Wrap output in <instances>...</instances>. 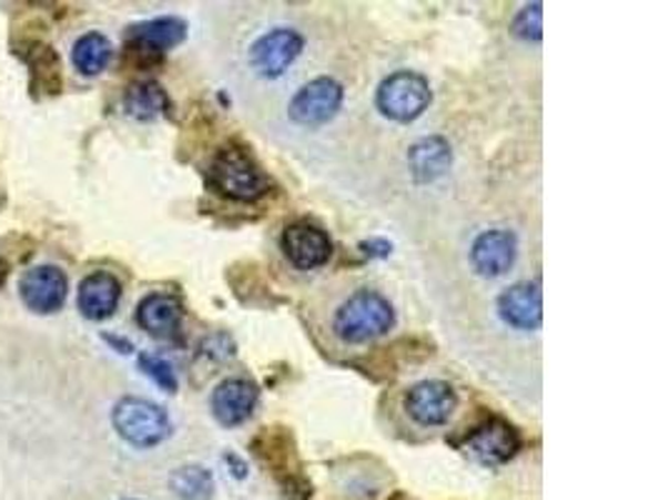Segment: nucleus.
Listing matches in <instances>:
<instances>
[{
  "instance_id": "obj_1",
  "label": "nucleus",
  "mask_w": 668,
  "mask_h": 500,
  "mask_svg": "<svg viewBox=\"0 0 668 500\" xmlns=\"http://www.w3.org/2000/svg\"><path fill=\"white\" fill-rule=\"evenodd\" d=\"M393 306L378 290L361 288L341 303L333 316V330L346 343H366L388 333L393 326Z\"/></svg>"
},
{
  "instance_id": "obj_2",
  "label": "nucleus",
  "mask_w": 668,
  "mask_h": 500,
  "mask_svg": "<svg viewBox=\"0 0 668 500\" xmlns=\"http://www.w3.org/2000/svg\"><path fill=\"white\" fill-rule=\"evenodd\" d=\"M209 183L225 198L241 203L259 201L271 188V181L265 178V173L255 165L251 155L233 149V145L215 153L209 169Z\"/></svg>"
},
{
  "instance_id": "obj_3",
  "label": "nucleus",
  "mask_w": 668,
  "mask_h": 500,
  "mask_svg": "<svg viewBox=\"0 0 668 500\" xmlns=\"http://www.w3.org/2000/svg\"><path fill=\"white\" fill-rule=\"evenodd\" d=\"M113 428L135 448H153L171 436V418L145 398H121L113 408Z\"/></svg>"
},
{
  "instance_id": "obj_4",
  "label": "nucleus",
  "mask_w": 668,
  "mask_h": 500,
  "mask_svg": "<svg viewBox=\"0 0 668 500\" xmlns=\"http://www.w3.org/2000/svg\"><path fill=\"white\" fill-rule=\"evenodd\" d=\"M431 98H434V93H431V85L424 75L414 71H398L378 85L376 105L391 121L411 123L428 111Z\"/></svg>"
},
{
  "instance_id": "obj_5",
  "label": "nucleus",
  "mask_w": 668,
  "mask_h": 500,
  "mask_svg": "<svg viewBox=\"0 0 668 500\" xmlns=\"http://www.w3.org/2000/svg\"><path fill=\"white\" fill-rule=\"evenodd\" d=\"M189 35V25L175 16L153 18L139 25H131L125 33V48L128 55L133 58L139 65H153L161 63L165 51L181 45Z\"/></svg>"
},
{
  "instance_id": "obj_6",
  "label": "nucleus",
  "mask_w": 668,
  "mask_h": 500,
  "mask_svg": "<svg viewBox=\"0 0 668 500\" xmlns=\"http://www.w3.org/2000/svg\"><path fill=\"white\" fill-rule=\"evenodd\" d=\"M341 103L343 85L328 75H321L298 88V93L289 103V115L303 129H318L341 111Z\"/></svg>"
},
{
  "instance_id": "obj_7",
  "label": "nucleus",
  "mask_w": 668,
  "mask_h": 500,
  "mask_svg": "<svg viewBox=\"0 0 668 500\" xmlns=\"http://www.w3.org/2000/svg\"><path fill=\"white\" fill-rule=\"evenodd\" d=\"M303 51V38L293 28H273L251 45V65L263 78H281Z\"/></svg>"
},
{
  "instance_id": "obj_8",
  "label": "nucleus",
  "mask_w": 668,
  "mask_h": 500,
  "mask_svg": "<svg viewBox=\"0 0 668 500\" xmlns=\"http://www.w3.org/2000/svg\"><path fill=\"white\" fill-rule=\"evenodd\" d=\"M520 448L518 430L506 424L504 418H488L470 430L466 438V450L484 466H500L516 456Z\"/></svg>"
},
{
  "instance_id": "obj_9",
  "label": "nucleus",
  "mask_w": 668,
  "mask_h": 500,
  "mask_svg": "<svg viewBox=\"0 0 668 500\" xmlns=\"http://www.w3.org/2000/svg\"><path fill=\"white\" fill-rule=\"evenodd\" d=\"M458 406L456 390L446 380H424L406 394V410L416 424L434 428L444 426Z\"/></svg>"
},
{
  "instance_id": "obj_10",
  "label": "nucleus",
  "mask_w": 668,
  "mask_h": 500,
  "mask_svg": "<svg viewBox=\"0 0 668 500\" xmlns=\"http://www.w3.org/2000/svg\"><path fill=\"white\" fill-rule=\"evenodd\" d=\"M281 248L298 271H313L326 266L333 253V243L316 225L293 223L281 235Z\"/></svg>"
},
{
  "instance_id": "obj_11",
  "label": "nucleus",
  "mask_w": 668,
  "mask_h": 500,
  "mask_svg": "<svg viewBox=\"0 0 668 500\" xmlns=\"http://www.w3.org/2000/svg\"><path fill=\"white\" fill-rule=\"evenodd\" d=\"M518 253L516 235L504 228L480 233L470 245V266L484 278H498L514 266Z\"/></svg>"
},
{
  "instance_id": "obj_12",
  "label": "nucleus",
  "mask_w": 668,
  "mask_h": 500,
  "mask_svg": "<svg viewBox=\"0 0 668 500\" xmlns=\"http://www.w3.org/2000/svg\"><path fill=\"white\" fill-rule=\"evenodd\" d=\"M259 404V388L245 378H229L215 386L211 396V410L215 420L225 428H235L253 416Z\"/></svg>"
},
{
  "instance_id": "obj_13",
  "label": "nucleus",
  "mask_w": 668,
  "mask_h": 500,
  "mask_svg": "<svg viewBox=\"0 0 668 500\" xmlns=\"http://www.w3.org/2000/svg\"><path fill=\"white\" fill-rule=\"evenodd\" d=\"M498 313L508 326L518 330H536L544 320V298L538 283L520 280L498 296Z\"/></svg>"
},
{
  "instance_id": "obj_14",
  "label": "nucleus",
  "mask_w": 668,
  "mask_h": 500,
  "mask_svg": "<svg viewBox=\"0 0 668 500\" xmlns=\"http://www.w3.org/2000/svg\"><path fill=\"white\" fill-rule=\"evenodd\" d=\"M68 280L61 268L38 266L26 271L21 278V298L36 313H55L63 308Z\"/></svg>"
},
{
  "instance_id": "obj_15",
  "label": "nucleus",
  "mask_w": 668,
  "mask_h": 500,
  "mask_svg": "<svg viewBox=\"0 0 668 500\" xmlns=\"http://www.w3.org/2000/svg\"><path fill=\"white\" fill-rule=\"evenodd\" d=\"M118 300H121V283H118L113 273L95 271L83 278L81 288H78V308L88 320L111 318L118 308Z\"/></svg>"
},
{
  "instance_id": "obj_16",
  "label": "nucleus",
  "mask_w": 668,
  "mask_h": 500,
  "mask_svg": "<svg viewBox=\"0 0 668 500\" xmlns=\"http://www.w3.org/2000/svg\"><path fill=\"white\" fill-rule=\"evenodd\" d=\"M454 153L451 145L441 135H428L408 149V169L418 183H434L451 169Z\"/></svg>"
},
{
  "instance_id": "obj_17",
  "label": "nucleus",
  "mask_w": 668,
  "mask_h": 500,
  "mask_svg": "<svg viewBox=\"0 0 668 500\" xmlns=\"http://www.w3.org/2000/svg\"><path fill=\"white\" fill-rule=\"evenodd\" d=\"M135 318H139V326L149 330L151 336L169 338L181 328L183 306L179 298L169 296V293H151L149 298L141 300Z\"/></svg>"
},
{
  "instance_id": "obj_18",
  "label": "nucleus",
  "mask_w": 668,
  "mask_h": 500,
  "mask_svg": "<svg viewBox=\"0 0 668 500\" xmlns=\"http://www.w3.org/2000/svg\"><path fill=\"white\" fill-rule=\"evenodd\" d=\"M169 105H171L169 95H165L163 88L155 81L133 83L123 98L125 113L133 115L135 121H153V118H159L169 111Z\"/></svg>"
},
{
  "instance_id": "obj_19",
  "label": "nucleus",
  "mask_w": 668,
  "mask_h": 500,
  "mask_svg": "<svg viewBox=\"0 0 668 500\" xmlns=\"http://www.w3.org/2000/svg\"><path fill=\"white\" fill-rule=\"evenodd\" d=\"M26 63L31 68V78H33V88H38L41 93L55 95L61 91L63 78H61V58L53 51L51 45L43 43H33L31 53H26Z\"/></svg>"
},
{
  "instance_id": "obj_20",
  "label": "nucleus",
  "mask_w": 668,
  "mask_h": 500,
  "mask_svg": "<svg viewBox=\"0 0 668 500\" xmlns=\"http://www.w3.org/2000/svg\"><path fill=\"white\" fill-rule=\"evenodd\" d=\"M113 58V45L103 33H85L73 45V65L78 73L98 75L103 73Z\"/></svg>"
},
{
  "instance_id": "obj_21",
  "label": "nucleus",
  "mask_w": 668,
  "mask_h": 500,
  "mask_svg": "<svg viewBox=\"0 0 668 500\" xmlns=\"http://www.w3.org/2000/svg\"><path fill=\"white\" fill-rule=\"evenodd\" d=\"M171 490L181 500H209L213 493V476L203 466L175 468L171 476Z\"/></svg>"
},
{
  "instance_id": "obj_22",
  "label": "nucleus",
  "mask_w": 668,
  "mask_h": 500,
  "mask_svg": "<svg viewBox=\"0 0 668 500\" xmlns=\"http://www.w3.org/2000/svg\"><path fill=\"white\" fill-rule=\"evenodd\" d=\"M139 366L155 386L165 390V394H175V390H179V378H175V370L165 358L155 356V353H141Z\"/></svg>"
},
{
  "instance_id": "obj_23",
  "label": "nucleus",
  "mask_w": 668,
  "mask_h": 500,
  "mask_svg": "<svg viewBox=\"0 0 668 500\" xmlns=\"http://www.w3.org/2000/svg\"><path fill=\"white\" fill-rule=\"evenodd\" d=\"M514 33L524 41H542L544 38V6L530 3L520 8L514 18Z\"/></svg>"
},
{
  "instance_id": "obj_24",
  "label": "nucleus",
  "mask_w": 668,
  "mask_h": 500,
  "mask_svg": "<svg viewBox=\"0 0 668 500\" xmlns=\"http://www.w3.org/2000/svg\"><path fill=\"white\" fill-rule=\"evenodd\" d=\"M201 353L211 360H229L235 356V343L229 333H213L201 343Z\"/></svg>"
},
{
  "instance_id": "obj_25",
  "label": "nucleus",
  "mask_w": 668,
  "mask_h": 500,
  "mask_svg": "<svg viewBox=\"0 0 668 500\" xmlns=\"http://www.w3.org/2000/svg\"><path fill=\"white\" fill-rule=\"evenodd\" d=\"M361 251L366 253L368 258H388V253H391V243L388 241H366V243H361Z\"/></svg>"
},
{
  "instance_id": "obj_26",
  "label": "nucleus",
  "mask_w": 668,
  "mask_h": 500,
  "mask_svg": "<svg viewBox=\"0 0 668 500\" xmlns=\"http://www.w3.org/2000/svg\"><path fill=\"white\" fill-rule=\"evenodd\" d=\"M223 460H225V463H229V466L233 468V476H235V478H245V473H249V466H245L239 456L225 453V456H223Z\"/></svg>"
},
{
  "instance_id": "obj_27",
  "label": "nucleus",
  "mask_w": 668,
  "mask_h": 500,
  "mask_svg": "<svg viewBox=\"0 0 668 500\" xmlns=\"http://www.w3.org/2000/svg\"><path fill=\"white\" fill-rule=\"evenodd\" d=\"M105 340L111 343V346L118 350V353H131L133 350V346L128 340H121V338H115V336H105Z\"/></svg>"
},
{
  "instance_id": "obj_28",
  "label": "nucleus",
  "mask_w": 668,
  "mask_h": 500,
  "mask_svg": "<svg viewBox=\"0 0 668 500\" xmlns=\"http://www.w3.org/2000/svg\"><path fill=\"white\" fill-rule=\"evenodd\" d=\"M6 276H8V263L0 258V286H3V280H6Z\"/></svg>"
}]
</instances>
